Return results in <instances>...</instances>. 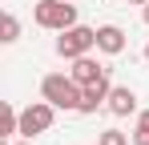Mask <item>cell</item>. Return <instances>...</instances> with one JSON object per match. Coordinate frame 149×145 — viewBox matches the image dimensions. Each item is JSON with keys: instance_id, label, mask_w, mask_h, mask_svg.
<instances>
[{"instance_id": "1", "label": "cell", "mask_w": 149, "mask_h": 145, "mask_svg": "<svg viewBox=\"0 0 149 145\" xmlns=\"http://www.w3.org/2000/svg\"><path fill=\"white\" fill-rule=\"evenodd\" d=\"M32 20L49 32H65V28L77 24V8H73V0H36Z\"/></svg>"}, {"instance_id": "2", "label": "cell", "mask_w": 149, "mask_h": 145, "mask_svg": "<svg viewBox=\"0 0 149 145\" xmlns=\"http://www.w3.org/2000/svg\"><path fill=\"white\" fill-rule=\"evenodd\" d=\"M40 97L52 101L56 109H77L81 105V85H77L73 77H65V72H49L40 81Z\"/></svg>"}, {"instance_id": "3", "label": "cell", "mask_w": 149, "mask_h": 145, "mask_svg": "<svg viewBox=\"0 0 149 145\" xmlns=\"http://www.w3.org/2000/svg\"><path fill=\"white\" fill-rule=\"evenodd\" d=\"M93 48H97V28H85V24H73V28H65L56 36V52L65 61H77V56H85Z\"/></svg>"}, {"instance_id": "4", "label": "cell", "mask_w": 149, "mask_h": 145, "mask_svg": "<svg viewBox=\"0 0 149 145\" xmlns=\"http://www.w3.org/2000/svg\"><path fill=\"white\" fill-rule=\"evenodd\" d=\"M52 121H56V105L52 101H32V105L20 109V137L45 133V129H52Z\"/></svg>"}, {"instance_id": "5", "label": "cell", "mask_w": 149, "mask_h": 145, "mask_svg": "<svg viewBox=\"0 0 149 145\" xmlns=\"http://www.w3.org/2000/svg\"><path fill=\"white\" fill-rule=\"evenodd\" d=\"M109 93H113V85H109V72H105L101 81H93V85L81 89V105H77V113H97L101 105L109 101Z\"/></svg>"}, {"instance_id": "6", "label": "cell", "mask_w": 149, "mask_h": 145, "mask_svg": "<svg viewBox=\"0 0 149 145\" xmlns=\"http://www.w3.org/2000/svg\"><path fill=\"white\" fill-rule=\"evenodd\" d=\"M105 109L113 113V117H129V113H137V93L129 89V85H113V93L105 101Z\"/></svg>"}, {"instance_id": "7", "label": "cell", "mask_w": 149, "mask_h": 145, "mask_svg": "<svg viewBox=\"0 0 149 145\" xmlns=\"http://www.w3.org/2000/svg\"><path fill=\"white\" fill-rule=\"evenodd\" d=\"M97 48L105 52V56L125 52V28H117V24H101V28H97Z\"/></svg>"}, {"instance_id": "8", "label": "cell", "mask_w": 149, "mask_h": 145, "mask_svg": "<svg viewBox=\"0 0 149 145\" xmlns=\"http://www.w3.org/2000/svg\"><path fill=\"white\" fill-rule=\"evenodd\" d=\"M69 77H73L77 85L85 89V85H93V81H101V77H105V69H101L97 61H93V56L85 52V56H77V61H73V69H69Z\"/></svg>"}, {"instance_id": "9", "label": "cell", "mask_w": 149, "mask_h": 145, "mask_svg": "<svg viewBox=\"0 0 149 145\" xmlns=\"http://www.w3.org/2000/svg\"><path fill=\"white\" fill-rule=\"evenodd\" d=\"M16 36H20V20H16L12 12H4V20H0V40H4V45H12Z\"/></svg>"}, {"instance_id": "10", "label": "cell", "mask_w": 149, "mask_h": 145, "mask_svg": "<svg viewBox=\"0 0 149 145\" xmlns=\"http://www.w3.org/2000/svg\"><path fill=\"white\" fill-rule=\"evenodd\" d=\"M97 145H129V137H125L121 129H105V133L97 137Z\"/></svg>"}, {"instance_id": "11", "label": "cell", "mask_w": 149, "mask_h": 145, "mask_svg": "<svg viewBox=\"0 0 149 145\" xmlns=\"http://www.w3.org/2000/svg\"><path fill=\"white\" fill-rule=\"evenodd\" d=\"M133 145H149V125H137L133 129Z\"/></svg>"}, {"instance_id": "12", "label": "cell", "mask_w": 149, "mask_h": 145, "mask_svg": "<svg viewBox=\"0 0 149 145\" xmlns=\"http://www.w3.org/2000/svg\"><path fill=\"white\" fill-rule=\"evenodd\" d=\"M137 125H149V109H141V113H137Z\"/></svg>"}, {"instance_id": "13", "label": "cell", "mask_w": 149, "mask_h": 145, "mask_svg": "<svg viewBox=\"0 0 149 145\" xmlns=\"http://www.w3.org/2000/svg\"><path fill=\"white\" fill-rule=\"evenodd\" d=\"M141 20H145V24H149V4H145V8H141Z\"/></svg>"}, {"instance_id": "14", "label": "cell", "mask_w": 149, "mask_h": 145, "mask_svg": "<svg viewBox=\"0 0 149 145\" xmlns=\"http://www.w3.org/2000/svg\"><path fill=\"white\" fill-rule=\"evenodd\" d=\"M125 4H149V0H125Z\"/></svg>"}, {"instance_id": "15", "label": "cell", "mask_w": 149, "mask_h": 145, "mask_svg": "<svg viewBox=\"0 0 149 145\" xmlns=\"http://www.w3.org/2000/svg\"><path fill=\"white\" fill-rule=\"evenodd\" d=\"M20 145H32V137H24V141H20Z\"/></svg>"}, {"instance_id": "16", "label": "cell", "mask_w": 149, "mask_h": 145, "mask_svg": "<svg viewBox=\"0 0 149 145\" xmlns=\"http://www.w3.org/2000/svg\"><path fill=\"white\" fill-rule=\"evenodd\" d=\"M145 61H149V45H145Z\"/></svg>"}]
</instances>
